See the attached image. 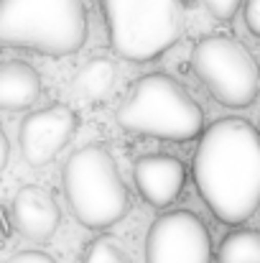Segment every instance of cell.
Listing matches in <instances>:
<instances>
[{
    "instance_id": "d6986e66",
    "label": "cell",
    "mask_w": 260,
    "mask_h": 263,
    "mask_svg": "<svg viewBox=\"0 0 260 263\" xmlns=\"http://www.w3.org/2000/svg\"><path fill=\"white\" fill-rule=\"evenodd\" d=\"M3 238H5V228H3V217H0V246H3Z\"/></svg>"
},
{
    "instance_id": "8fae6325",
    "label": "cell",
    "mask_w": 260,
    "mask_h": 263,
    "mask_svg": "<svg viewBox=\"0 0 260 263\" xmlns=\"http://www.w3.org/2000/svg\"><path fill=\"white\" fill-rule=\"evenodd\" d=\"M38 72L18 59L0 62V110H23L31 107L41 95Z\"/></svg>"
},
{
    "instance_id": "ba28073f",
    "label": "cell",
    "mask_w": 260,
    "mask_h": 263,
    "mask_svg": "<svg viewBox=\"0 0 260 263\" xmlns=\"http://www.w3.org/2000/svg\"><path fill=\"white\" fill-rule=\"evenodd\" d=\"M77 125H79L77 112L62 102L26 115L18 130L21 156L26 159L28 166L36 169L51 164L59 156V151H64L67 143L72 141Z\"/></svg>"
},
{
    "instance_id": "9a60e30c",
    "label": "cell",
    "mask_w": 260,
    "mask_h": 263,
    "mask_svg": "<svg viewBox=\"0 0 260 263\" xmlns=\"http://www.w3.org/2000/svg\"><path fill=\"white\" fill-rule=\"evenodd\" d=\"M196 5H202L209 15H214L217 21H230L235 13H237V8H240V3L243 0H194Z\"/></svg>"
},
{
    "instance_id": "277c9868",
    "label": "cell",
    "mask_w": 260,
    "mask_h": 263,
    "mask_svg": "<svg viewBox=\"0 0 260 263\" xmlns=\"http://www.w3.org/2000/svg\"><path fill=\"white\" fill-rule=\"evenodd\" d=\"M64 194L74 217L89 230L117 225L130 210V194L105 146H85L64 164Z\"/></svg>"
},
{
    "instance_id": "e0dca14e",
    "label": "cell",
    "mask_w": 260,
    "mask_h": 263,
    "mask_svg": "<svg viewBox=\"0 0 260 263\" xmlns=\"http://www.w3.org/2000/svg\"><path fill=\"white\" fill-rule=\"evenodd\" d=\"M5 263H56L49 253H41V251H21L15 256H10Z\"/></svg>"
},
{
    "instance_id": "4fadbf2b",
    "label": "cell",
    "mask_w": 260,
    "mask_h": 263,
    "mask_svg": "<svg viewBox=\"0 0 260 263\" xmlns=\"http://www.w3.org/2000/svg\"><path fill=\"white\" fill-rule=\"evenodd\" d=\"M217 263H260V230H235L225 235Z\"/></svg>"
},
{
    "instance_id": "30bf717a",
    "label": "cell",
    "mask_w": 260,
    "mask_h": 263,
    "mask_svg": "<svg viewBox=\"0 0 260 263\" xmlns=\"http://www.w3.org/2000/svg\"><path fill=\"white\" fill-rule=\"evenodd\" d=\"M59 222H62L59 204L54 202V197L46 189L28 184V186H21L15 192V197H13V225L23 238L44 243L59 230Z\"/></svg>"
},
{
    "instance_id": "52a82bcc",
    "label": "cell",
    "mask_w": 260,
    "mask_h": 263,
    "mask_svg": "<svg viewBox=\"0 0 260 263\" xmlns=\"http://www.w3.org/2000/svg\"><path fill=\"white\" fill-rule=\"evenodd\" d=\"M146 263H212L207 225L186 210L161 215L146 238Z\"/></svg>"
},
{
    "instance_id": "7a4b0ae2",
    "label": "cell",
    "mask_w": 260,
    "mask_h": 263,
    "mask_svg": "<svg viewBox=\"0 0 260 263\" xmlns=\"http://www.w3.org/2000/svg\"><path fill=\"white\" fill-rule=\"evenodd\" d=\"M85 0H0V46L69 57L87 41Z\"/></svg>"
},
{
    "instance_id": "9c48e42d",
    "label": "cell",
    "mask_w": 260,
    "mask_h": 263,
    "mask_svg": "<svg viewBox=\"0 0 260 263\" xmlns=\"http://www.w3.org/2000/svg\"><path fill=\"white\" fill-rule=\"evenodd\" d=\"M133 176H135V186L141 197L151 207H169L184 192V184H186V169L181 159L169 154H148L138 159Z\"/></svg>"
},
{
    "instance_id": "2e32d148",
    "label": "cell",
    "mask_w": 260,
    "mask_h": 263,
    "mask_svg": "<svg viewBox=\"0 0 260 263\" xmlns=\"http://www.w3.org/2000/svg\"><path fill=\"white\" fill-rule=\"evenodd\" d=\"M245 26L250 28L253 36L260 39V0H248L245 3Z\"/></svg>"
},
{
    "instance_id": "6da1fadb",
    "label": "cell",
    "mask_w": 260,
    "mask_h": 263,
    "mask_svg": "<svg viewBox=\"0 0 260 263\" xmlns=\"http://www.w3.org/2000/svg\"><path fill=\"white\" fill-rule=\"evenodd\" d=\"M194 181L219 222H245L260 207V130L245 118L212 123L194 151Z\"/></svg>"
},
{
    "instance_id": "3957f363",
    "label": "cell",
    "mask_w": 260,
    "mask_h": 263,
    "mask_svg": "<svg viewBox=\"0 0 260 263\" xmlns=\"http://www.w3.org/2000/svg\"><path fill=\"white\" fill-rule=\"evenodd\" d=\"M120 128L164 141H191L204 128V110L173 77H141L117 110Z\"/></svg>"
},
{
    "instance_id": "5bb4252c",
    "label": "cell",
    "mask_w": 260,
    "mask_h": 263,
    "mask_svg": "<svg viewBox=\"0 0 260 263\" xmlns=\"http://www.w3.org/2000/svg\"><path fill=\"white\" fill-rule=\"evenodd\" d=\"M82 263H130L128 253L112 238H97L89 243Z\"/></svg>"
},
{
    "instance_id": "ac0fdd59",
    "label": "cell",
    "mask_w": 260,
    "mask_h": 263,
    "mask_svg": "<svg viewBox=\"0 0 260 263\" xmlns=\"http://www.w3.org/2000/svg\"><path fill=\"white\" fill-rule=\"evenodd\" d=\"M8 156H10V143H8V138H5L3 128H0V172L5 169V164H8Z\"/></svg>"
},
{
    "instance_id": "7c38bea8",
    "label": "cell",
    "mask_w": 260,
    "mask_h": 263,
    "mask_svg": "<svg viewBox=\"0 0 260 263\" xmlns=\"http://www.w3.org/2000/svg\"><path fill=\"white\" fill-rule=\"evenodd\" d=\"M115 85V64L110 59H89L85 67L77 72L74 87L87 100H102L110 95V89Z\"/></svg>"
},
{
    "instance_id": "8992f818",
    "label": "cell",
    "mask_w": 260,
    "mask_h": 263,
    "mask_svg": "<svg viewBox=\"0 0 260 263\" xmlns=\"http://www.w3.org/2000/svg\"><path fill=\"white\" fill-rule=\"evenodd\" d=\"M191 67L209 95L225 107H250L260 95V67L237 39L204 36L191 51Z\"/></svg>"
},
{
    "instance_id": "5b68a950",
    "label": "cell",
    "mask_w": 260,
    "mask_h": 263,
    "mask_svg": "<svg viewBox=\"0 0 260 263\" xmlns=\"http://www.w3.org/2000/svg\"><path fill=\"white\" fill-rule=\"evenodd\" d=\"M110 46L128 62H153L181 36V0H102Z\"/></svg>"
}]
</instances>
